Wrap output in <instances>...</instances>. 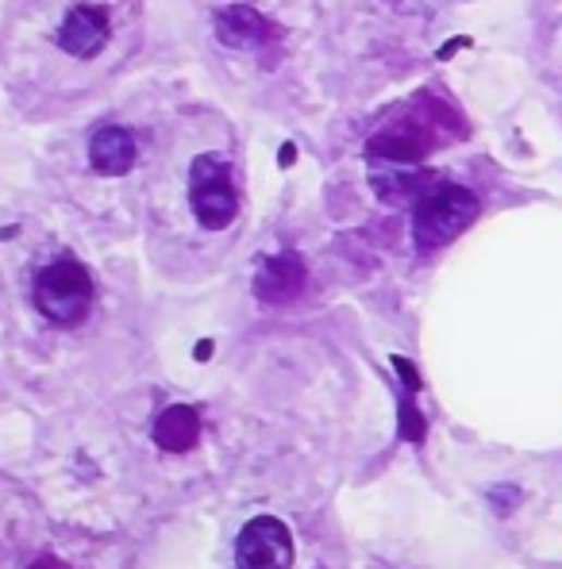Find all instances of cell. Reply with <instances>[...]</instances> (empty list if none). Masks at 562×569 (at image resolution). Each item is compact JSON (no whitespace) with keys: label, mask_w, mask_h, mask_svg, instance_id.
Returning a JSON list of instances; mask_svg holds the SVG:
<instances>
[{"label":"cell","mask_w":562,"mask_h":569,"mask_svg":"<svg viewBox=\"0 0 562 569\" xmlns=\"http://www.w3.org/2000/svg\"><path fill=\"white\" fill-rule=\"evenodd\" d=\"M35 308L50 323H62V327L82 323L93 308V277L85 273V265L70 262V258L50 262L35 277Z\"/></svg>","instance_id":"cell-1"},{"label":"cell","mask_w":562,"mask_h":569,"mask_svg":"<svg viewBox=\"0 0 562 569\" xmlns=\"http://www.w3.org/2000/svg\"><path fill=\"white\" fill-rule=\"evenodd\" d=\"M478 215V197L463 185H436L428 197L416 205V220H413V232L416 243L424 250L431 247H443L451 243L455 235H463L466 227L474 223Z\"/></svg>","instance_id":"cell-2"},{"label":"cell","mask_w":562,"mask_h":569,"mask_svg":"<svg viewBox=\"0 0 562 569\" xmlns=\"http://www.w3.org/2000/svg\"><path fill=\"white\" fill-rule=\"evenodd\" d=\"M235 189L228 177V165L216 154H200L193 162V212H197L200 227L220 232L235 220Z\"/></svg>","instance_id":"cell-3"},{"label":"cell","mask_w":562,"mask_h":569,"mask_svg":"<svg viewBox=\"0 0 562 569\" xmlns=\"http://www.w3.org/2000/svg\"><path fill=\"white\" fill-rule=\"evenodd\" d=\"M240 569H290L293 566V535L281 520H251L235 543Z\"/></svg>","instance_id":"cell-4"},{"label":"cell","mask_w":562,"mask_h":569,"mask_svg":"<svg viewBox=\"0 0 562 569\" xmlns=\"http://www.w3.org/2000/svg\"><path fill=\"white\" fill-rule=\"evenodd\" d=\"M436 147V135L428 132L416 120H398L389 124L386 132H378L370 139V158H381V162H420L428 150Z\"/></svg>","instance_id":"cell-5"},{"label":"cell","mask_w":562,"mask_h":569,"mask_svg":"<svg viewBox=\"0 0 562 569\" xmlns=\"http://www.w3.org/2000/svg\"><path fill=\"white\" fill-rule=\"evenodd\" d=\"M112 35V24H108L105 9H93V4H82L66 16V24L59 27V47L74 59H93L100 47Z\"/></svg>","instance_id":"cell-6"},{"label":"cell","mask_w":562,"mask_h":569,"mask_svg":"<svg viewBox=\"0 0 562 569\" xmlns=\"http://www.w3.org/2000/svg\"><path fill=\"white\" fill-rule=\"evenodd\" d=\"M216 35H220L223 47H235V50H247V47H262V42L278 39V27L270 24L266 16H258L255 9H223L216 16Z\"/></svg>","instance_id":"cell-7"},{"label":"cell","mask_w":562,"mask_h":569,"mask_svg":"<svg viewBox=\"0 0 562 569\" xmlns=\"http://www.w3.org/2000/svg\"><path fill=\"white\" fill-rule=\"evenodd\" d=\"M255 289L266 305H290V300H297L301 289H305V265H301V258L297 255L270 258L262 265V273H258Z\"/></svg>","instance_id":"cell-8"},{"label":"cell","mask_w":562,"mask_h":569,"mask_svg":"<svg viewBox=\"0 0 562 569\" xmlns=\"http://www.w3.org/2000/svg\"><path fill=\"white\" fill-rule=\"evenodd\" d=\"M374 189H378L381 200L389 205H405V200H424L431 189H436V177L424 174V170H405V162H389L378 165L370 174Z\"/></svg>","instance_id":"cell-9"},{"label":"cell","mask_w":562,"mask_h":569,"mask_svg":"<svg viewBox=\"0 0 562 569\" xmlns=\"http://www.w3.org/2000/svg\"><path fill=\"white\" fill-rule=\"evenodd\" d=\"M89 162L97 174L105 177H120L132 170L135 162V139L124 127H100L89 139Z\"/></svg>","instance_id":"cell-10"},{"label":"cell","mask_w":562,"mask_h":569,"mask_svg":"<svg viewBox=\"0 0 562 569\" xmlns=\"http://www.w3.org/2000/svg\"><path fill=\"white\" fill-rule=\"evenodd\" d=\"M197 435H200V420H197V412H193V408H185V405L166 408V412L158 416V423H155L158 446H162V450H170V454L190 450V446L197 443Z\"/></svg>","instance_id":"cell-11"},{"label":"cell","mask_w":562,"mask_h":569,"mask_svg":"<svg viewBox=\"0 0 562 569\" xmlns=\"http://www.w3.org/2000/svg\"><path fill=\"white\" fill-rule=\"evenodd\" d=\"M32 569H62V566H59V561H54V558H42V561H35Z\"/></svg>","instance_id":"cell-12"},{"label":"cell","mask_w":562,"mask_h":569,"mask_svg":"<svg viewBox=\"0 0 562 569\" xmlns=\"http://www.w3.org/2000/svg\"><path fill=\"white\" fill-rule=\"evenodd\" d=\"M208 355H212V343H200V347H197V358H200V362H205Z\"/></svg>","instance_id":"cell-13"}]
</instances>
